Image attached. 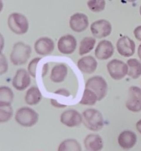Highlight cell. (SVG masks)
Segmentation results:
<instances>
[{"instance_id":"29","label":"cell","mask_w":141,"mask_h":151,"mask_svg":"<svg viewBox=\"0 0 141 151\" xmlns=\"http://www.w3.org/2000/svg\"><path fill=\"white\" fill-rule=\"evenodd\" d=\"M8 69V63L3 53L0 54V75L6 73Z\"/></svg>"},{"instance_id":"2","label":"cell","mask_w":141,"mask_h":151,"mask_svg":"<svg viewBox=\"0 0 141 151\" xmlns=\"http://www.w3.org/2000/svg\"><path fill=\"white\" fill-rule=\"evenodd\" d=\"M32 54V48L29 45L19 41L13 45L10 55V60L14 66L24 65Z\"/></svg>"},{"instance_id":"34","label":"cell","mask_w":141,"mask_h":151,"mask_svg":"<svg viewBox=\"0 0 141 151\" xmlns=\"http://www.w3.org/2000/svg\"><path fill=\"white\" fill-rule=\"evenodd\" d=\"M137 55H138V57H139V58L140 59V60H141V44H140L139 47H138Z\"/></svg>"},{"instance_id":"33","label":"cell","mask_w":141,"mask_h":151,"mask_svg":"<svg viewBox=\"0 0 141 151\" xmlns=\"http://www.w3.org/2000/svg\"><path fill=\"white\" fill-rule=\"evenodd\" d=\"M48 64H47V63H46V64L44 65L43 72V77H44L47 74V72H48Z\"/></svg>"},{"instance_id":"16","label":"cell","mask_w":141,"mask_h":151,"mask_svg":"<svg viewBox=\"0 0 141 151\" xmlns=\"http://www.w3.org/2000/svg\"><path fill=\"white\" fill-rule=\"evenodd\" d=\"M137 137L136 134L129 130L122 131L118 137V143L119 146L125 150H129L133 148L137 144Z\"/></svg>"},{"instance_id":"13","label":"cell","mask_w":141,"mask_h":151,"mask_svg":"<svg viewBox=\"0 0 141 151\" xmlns=\"http://www.w3.org/2000/svg\"><path fill=\"white\" fill-rule=\"evenodd\" d=\"M89 19L87 15L82 13H76L69 19V27L75 32H82L88 29Z\"/></svg>"},{"instance_id":"3","label":"cell","mask_w":141,"mask_h":151,"mask_svg":"<svg viewBox=\"0 0 141 151\" xmlns=\"http://www.w3.org/2000/svg\"><path fill=\"white\" fill-rule=\"evenodd\" d=\"M39 115L34 109L29 107H21L18 109L15 114V119L20 125L30 128L38 122Z\"/></svg>"},{"instance_id":"23","label":"cell","mask_w":141,"mask_h":151,"mask_svg":"<svg viewBox=\"0 0 141 151\" xmlns=\"http://www.w3.org/2000/svg\"><path fill=\"white\" fill-rule=\"evenodd\" d=\"M57 151H82V146L74 139H67L62 142L58 146Z\"/></svg>"},{"instance_id":"20","label":"cell","mask_w":141,"mask_h":151,"mask_svg":"<svg viewBox=\"0 0 141 151\" xmlns=\"http://www.w3.org/2000/svg\"><path fill=\"white\" fill-rule=\"evenodd\" d=\"M25 103L29 106H36L42 100V94L37 86H32L26 91L25 94Z\"/></svg>"},{"instance_id":"18","label":"cell","mask_w":141,"mask_h":151,"mask_svg":"<svg viewBox=\"0 0 141 151\" xmlns=\"http://www.w3.org/2000/svg\"><path fill=\"white\" fill-rule=\"evenodd\" d=\"M84 146L88 151H101L104 147V142L98 134H90L84 139Z\"/></svg>"},{"instance_id":"35","label":"cell","mask_w":141,"mask_h":151,"mask_svg":"<svg viewBox=\"0 0 141 151\" xmlns=\"http://www.w3.org/2000/svg\"><path fill=\"white\" fill-rule=\"evenodd\" d=\"M127 1H129V2H135V1H136L137 0H126Z\"/></svg>"},{"instance_id":"15","label":"cell","mask_w":141,"mask_h":151,"mask_svg":"<svg viewBox=\"0 0 141 151\" xmlns=\"http://www.w3.org/2000/svg\"><path fill=\"white\" fill-rule=\"evenodd\" d=\"M115 48L111 41L107 40L101 41L96 46L95 50V56L97 59L105 60L113 55Z\"/></svg>"},{"instance_id":"9","label":"cell","mask_w":141,"mask_h":151,"mask_svg":"<svg viewBox=\"0 0 141 151\" xmlns=\"http://www.w3.org/2000/svg\"><path fill=\"white\" fill-rule=\"evenodd\" d=\"M60 122L68 128H74L82 122V116L75 109H68L60 115Z\"/></svg>"},{"instance_id":"12","label":"cell","mask_w":141,"mask_h":151,"mask_svg":"<svg viewBox=\"0 0 141 151\" xmlns=\"http://www.w3.org/2000/svg\"><path fill=\"white\" fill-rule=\"evenodd\" d=\"M77 41L73 35L68 34L60 37L57 41V49L63 55H70L75 52Z\"/></svg>"},{"instance_id":"24","label":"cell","mask_w":141,"mask_h":151,"mask_svg":"<svg viewBox=\"0 0 141 151\" xmlns=\"http://www.w3.org/2000/svg\"><path fill=\"white\" fill-rule=\"evenodd\" d=\"M14 99V94L8 86L0 87V105H11Z\"/></svg>"},{"instance_id":"10","label":"cell","mask_w":141,"mask_h":151,"mask_svg":"<svg viewBox=\"0 0 141 151\" xmlns=\"http://www.w3.org/2000/svg\"><path fill=\"white\" fill-rule=\"evenodd\" d=\"M31 84V75L24 69H19L16 71L12 81V85L18 91H24Z\"/></svg>"},{"instance_id":"17","label":"cell","mask_w":141,"mask_h":151,"mask_svg":"<svg viewBox=\"0 0 141 151\" xmlns=\"http://www.w3.org/2000/svg\"><path fill=\"white\" fill-rule=\"evenodd\" d=\"M98 63L96 59L92 55H87L81 58L77 61V67L82 73L93 74L97 69Z\"/></svg>"},{"instance_id":"31","label":"cell","mask_w":141,"mask_h":151,"mask_svg":"<svg viewBox=\"0 0 141 151\" xmlns=\"http://www.w3.org/2000/svg\"><path fill=\"white\" fill-rule=\"evenodd\" d=\"M54 93L57 94H61V95L65 96V97H69V96H70V93H69V91L66 89L57 90V91H56Z\"/></svg>"},{"instance_id":"7","label":"cell","mask_w":141,"mask_h":151,"mask_svg":"<svg viewBox=\"0 0 141 151\" xmlns=\"http://www.w3.org/2000/svg\"><path fill=\"white\" fill-rule=\"evenodd\" d=\"M126 107L129 111L137 113L141 111V88L138 86H131L128 91Z\"/></svg>"},{"instance_id":"28","label":"cell","mask_w":141,"mask_h":151,"mask_svg":"<svg viewBox=\"0 0 141 151\" xmlns=\"http://www.w3.org/2000/svg\"><path fill=\"white\" fill-rule=\"evenodd\" d=\"M41 60V58H35L28 64L27 71L29 73V75H31V77H32V78H35V77H36L37 66H38V63H39V61Z\"/></svg>"},{"instance_id":"6","label":"cell","mask_w":141,"mask_h":151,"mask_svg":"<svg viewBox=\"0 0 141 151\" xmlns=\"http://www.w3.org/2000/svg\"><path fill=\"white\" fill-rule=\"evenodd\" d=\"M107 72L113 79L120 81L128 74L127 63L118 59H113L107 64Z\"/></svg>"},{"instance_id":"5","label":"cell","mask_w":141,"mask_h":151,"mask_svg":"<svg viewBox=\"0 0 141 151\" xmlns=\"http://www.w3.org/2000/svg\"><path fill=\"white\" fill-rule=\"evenodd\" d=\"M85 88L92 90L98 97V101L102 100L106 97L107 93V83L105 80L101 76H93L87 80Z\"/></svg>"},{"instance_id":"26","label":"cell","mask_w":141,"mask_h":151,"mask_svg":"<svg viewBox=\"0 0 141 151\" xmlns=\"http://www.w3.org/2000/svg\"><path fill=\"white\" fill-rule=\"evenodd\" d=\"M13 109L11 105H0V122L4 123L13 116Z\"/></svg>"},{"instance_id":"36","label":"cell","mask_w":141,"mask_h":151,"mask_svg":"<svg viewBox=\"0 0 141 151\" xmlns=\"http://www.w3.org/2000/svg\"><path fill=\"white\" fill-rule=\"evenodd\" d=\"M140 16H141V5H140Z\"/></svg>"},{"instance_id":"14","label":"cell","mask_w":141,"mask_h":151,"mask_svg":"<svg viewBox=\"0 0 141 151\" xmlns=\"http://www.w3.org/2000/svg\"><path fill=\"white\" fill-rule=\"evenodd\" d=\"M34 49L35 52L39 55H48L54 51V42L48 37H41L35 42Z\"/></svg>"},{"instance_id":"11","label":"cell","mask_w":141,"mask_h":151,"mask_svg":"<svg viewBox=\"0 0 141 151\" xmlns=\"http://www.w3.org/2000/svg\"><path fill=\"white\" fill-rule=\"evenodd\" d=\"M135 43L128 36H122L116 43V49L119 54L126 58L132 57L135 52Z\"/></svg>"},{"instance_id":"32","label":"cell","mask_w":141,"mask_h":151,"mask_svg":"<svg viewBox=\"0 0 141 151\" xmlns=\"http://www.w3.org/2000/svg\"><path fill=\"white\" fill-rule=\"evenodd\" d=\"M136 129L141 134V119L138 120L136 123Z\"/></svg>"},{"instance_id":"4","label":"cell","mask_w":141,"mask_h":151,"mask_svg":"<svg viewBox=\"0 0 141 151\" xmlns=\"http://www.w3.org/2000/svg\"><path fill=\"white\" fill-rule=\"evenodd\" d=\"M8 27L16 35H24L29 29V22L24 15L20 13H13L7 19Z\"/></svg>"},{"instance_id":"8","label":"cell","mask_w":141,"mask_h":151,"mask_svg":"<svg viewBox=\"0 0 141 151\" xmlns=\"http://www.w3.org/2000/svg\"><path fill=\"white\" fill-rule=\"evenodd\" d=\"M113 27L109 21L99 19L93 22L90 25V32L94 38H103L111 34Z\"/></svg>"},{"instance_id":"21","label":"cell","mask_w":141,"mask_h":151,"mask_svg":"<svg viewBox=\"0 0 141 151\" xmlns=\"http://www.w3.org/2000/svg\"><path fill=\"white\" fill-rule=\"evenodd\" d=\"M128 76L132 79H137L141 76V62L136 58H130L126 62Z\"/></svg>"},{"instance_id":"19","label":"cell","mask_w":141,"mask_h":151,"mask_svg":"<svg viewBox=\"0 0 141 151\" xmlns=\"http://www.w3.org/2000/svg\"><path fill=\"white\" fill-rule=\"evenodd\" d=\"M68 67L64 63H59L53 66L50 74V80L54 83H60L66 80L68 75Z\"/></svg>"},{"instance_id":"30","label":"cell","mask_w":141,"mask_h":151,"mask_svg":"<svg viewBox=\"0 0 141 151\" xmlns=\"http://www.w3.org/2000/svg\"><path fill=\"white\" fill-rule=\"evenodd\" d=\"M133 34L135 35V38L137 41L141 42V25H139V26L135 28V29L133 31Z\"/></svg>"},{"instance_id":"25","label":"cell","mask_w":141,"mask_h":151,"mask_svg":"<svg viewBox=\"0 0 141 151\" xmlns=\"http://www.w3.org/2000/svg\"><path fill=\"white\" fill-rule=\"evenodd\" d=\"M97 101H98V97L95 93L89 88H85L82 99L79 101V104L83 106H94Z\"/></svg>"},{"instance_id":"27","label":"cell","mask_w":141,"mask_h":151,"mask_svg":"<svg viewBox=\"0 0 141 151\" xmlns=\"http://www.w3.org/2000/svg\"><path fill=\"white\" fill-rule=\"evenodd\" d=\"M87 5L89 10L93 13L103 11L106 7L105 0H88Z\"/></svg>"},{"instance_id":"1","label":"cell","mask_w":141,"mask_h":151,"mask_svg":"<svg viewBox=\"0 0 141 151\" xmlns=\"http://www.w3.org/2000/svg\"><path fill=\"white\" fill-rule=\"evenodd\" d=\"M82 123L86 128L91 131H101L104 127V118L99 111L88 109L82 112Z\"/></svg>"},{"instance_id":"22","label":"cell","mask_w":141,"mask_h":151,"mask_svg":"<svg viewBox=\"0 0 141 151\" xmlns=\"http://www.w3.org/2000/svg\"><path fill=\"white\" fill-rule=\"evenodd\" d=\"M95 43H96V40L93 37L87 36L82 38L79 44V54L82 56L89 53L93 50Z\"/></svg>"}]
</instances>
